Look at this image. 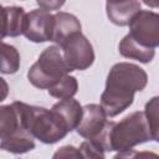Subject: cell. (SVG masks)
Segmentation results:
<instances>
[{
    "mask_svg": "<svg viewBox=\"0 0 159 159\" xmlns=\"http://www.w3.org/2000/svg\"><path fill=\"white\" fill-rule=\"evenodd\" d=\"M128 35L144 47L153 50L159 47V14L140 10L132 19Z\"/></svg>",
    "mask_w": 159,
    "mask_h": 159,
    "instance_id": "cell-6",
    "label": "cell"
},
{
    "mask_svg": "<svg viewBox=\"0 0 159 159\" xmlns=\"http://www.w3.org/2000/svg\"><path fill=\"white\" fill-rule=\"evenodd\" d=\"M147 83L148 75L138 65L116 63L109 70L106 88L101 96V106L107 117L113 118L132 106L134 93L143 91Z\"/></svg>",
    "mask_w": 159,
    "mask_h": 159,
    "instance_id": "cell-1",
    "label": "cell"
},
{
    "mask_svg": "<svg viewBox=\"0 0 159 159\" xmlns=\"http://www.w3.org/2000/svg\"><path fill=\"white\" fill-rule=\"evenodd\" d=\"M107 118L108 117L101 104H96V103L86 104L83 107L82 119L78 127L76 128V130L81 137L88 140H96L104 130L108 123Z\"/></svg>",
    "mask_w": 159,
    "mask_h": 159,
    "instance_id": "cell-9",
    "label": "cell"
},
{
    "mask_svg": "<svg viewBox=\"0 0 159 159\" xmlns=\"http://www.w3.org/2000/svg\"><path fill=\"white\" fill-rule=\"evenodd\" d=\"M78 32H81V22L75 15L65 11H58L55 14V27L51 41H53L58 47H61L66 40Z\"/></svg>",
    "mask_w": 159,
    "mask_h": 159,
    "instance_id": "cell-13",
    "label": "cell"
},
{
    "mask_svg": "<svg viewBox=\"0 0 159 159\" xmlns=\"http://www.w3.org/2000/svg\"><path fill=\"white\" fill-rule=\"evenodd\" d=\"M71 71L61 47L53 45L40 53L37 61L27 71V78L32 86L40 89H50Z\"/></svg>",
    "mask_w": 159,
    "mask_h": 159,
    "instance_id": "cell-4",
    "label": "cell"
},
{
    "mask_svg": "<svg viewBox=\"0 0 159 159\" xmlns=\"http://www.w3.org/2000/svg\"><path fill=\"white\" fill-rule=\"evenodd\" d=\"M20 107L26 128L34 138L45 144H55L67 135L68 130L51 109L24 102H20Z\"/></svg>",
    "mask_w": 159,
    "mask_h": 159,
    "instance_id": "cell-5",
    "label": "cell"
},
{
    "mask_svg": "<svg viewBox=\"0 0 159 159\" xmlns=\"http://www.w3.org/2000/svg\"><path fill=\"white\" fill-rule=\"evenodd\" d=\"M113 159H159V155L153 152H137L134 149H130L117 153L113 157Z\"/></svg>",
    "mask_w": 159,
    "mask_h": 159,
    "instance_id": "cell-19",
    "label": "cell"
},
{
    "mask_svg": "<svg viewBox=\"0 0 159 159\" xmlns=\"http://www.w3.org/2000/svg\"><path fill=\"white\" fill-rule=\"evenodd\" d=\"M144 113L148 120L152 140L159 143V96L150 98L145 103Z\"/></svg>",
    "mask_w": 159,
    "mask_h": 159,
    "instance_id": "cell-17",
    "label": "cell"
},
{
    "mask_svg": "<svg viewBox=\"0 0 159 159\" xmlns=\"http://www.w3.org/2000/svg\"><path fill=\"white\" fill-rule=\"evenodd\" d=\"M0 147L12 154H24L35 148V138L26 128L20 102L0 107Z\"/></svg>",
    "mask_w": 159,
    "mask_h": 159,
    "instance_id": "cell-3",
    "label": "cell"
},
{
    "mask_svg": "<svg viewBox=\"0 0 159 159\" xmlns=\"http://www.w3.org/2000/svg\"><path fill=\"white\" fill-rule=\"evenodd\" d=\"M63 4H65L63 1H37V5L40 6V9H43L46 11L58 10Z\"/></svg>",
    "mask_w": 159,
    "mask_h": 159,
    "instance_id": "cell-21",
    "label": "cell"
},
{
    "mask_svg": "<svg viewBox=\"0 0 159 159\" xmlns=\"http://www.w3.org/2000/svg\"><path fill=\"white\" fill-rule=\"evenodd\" d=\"M51 111L57 116L60 122L65 125V128L68 132L78 127L82 119V116H83V107L80 104L78 101L73 98L63 99V101L55 103Z\"/></svg>",
    "mask_w": 159,
    "mask_h": 159,
    "instance_id": "cell-11",
    "label": "cell"
},
{
    "mask_svg": "<svg viewBox=\"0 0 159 159\" xmlns=\"http://www.w3.org/2000/svg\"><path fill=\"white\" fill-rule=\"evenodd\" d=\"M48 91V94L55 97V98H58L61 101L63 99H70L72 98L77 91H78V82H77V78L73 77V76H65L62 80H60L55 86H52Z\"/></svg>",
    "mask_w": 159,
    "mask_h": 159,
    "instance_id": "cell-15",
    "label": "cell"
},
{
    "mask_svg": "<svg viewBox=\"0 0 159 159\" xmlns=\"http://www.w3.org/2000/svg\"><path fill=\"white\" fill-rule=\"evenodd\" d=\"M26 16L27 14L22 7L19 6H4L1 9L2 17V27H1V37H16L24 35L26 26Z\"/></svg>",
    "mask_w": 159,
    "mask_h": 159,
    "instance_id": "cell-10",
    "label": "cell"
},
{
    "mask_svg": "<svg viewBox=\"0 0 159 159\" xmlns=\"http://www.w3.org/2000/svg\"><path fill=\"white\" fill-rule=\"evenodd\" d=\"M52 159H82V155L78 148L73 145H63L53 153Z\"/></svg>",
    "mask_w": 159,
    "mask_h": 159,
    "instance_id": "cell-20",
    "label": "cell"
},
{
    "mask_svg": "<svg viewBox=\"0 0 159 159\" xmlns=\"http://www.w3.org/2000/svg\"><path fill=\"white\" fill-rule=\"evenodd\" d=\"M82 159H104V149L92 140H84L80 145Z\"/></svg>",
    "mask_w": 159,
    "mask_h": 159,
    "instance_id": "cell-18",
    "label": "cell"
},
{
    "mask_svg": "<svg viewBox=\"0 0 159 159\" xmlns=\"http://www.w3.org/2000/svg\"><path fill=\"white\" fill-rule=\"evenodd\" d=\"M140 11V2L135 0L129 1H107L106 12L111 22L118 26H127L132 19Z\"/></svg>",
    "mask_w": 159,
    "mask_h": 159,
    "instance_id": "cell-12",
    "label": "cell"
},
{
    "mask_svg": "<svg viewBox=\"0 0 159 159\" xmlns=\"http://www.w3.org/2000/svg\"><path fill=\"white\" fill-rule=\"evenodd\" d=\"M118 50L123 57L132 58L142 63H149L154 58V55H155V51L153 48H148V47L139 45L129 35H125L120 40Z\"/></svg>",
    "mask_w": 159,
    "mask_h": 159,
    "instance_id": "cell-14",
    "label": "cell"
},
{
    "mask_svg": "<svg viewBox=\"0 0 159 159\" xmlns=\"http://www.w3.org/2000/svg\"><path fill=\"white\" fill-rule=\"evenodd\" d=\"M144 4L148 5V6H154V7H158L159 6V1H148V0H145Z\"/></svg>",
    "mask_w": 159,
    "mask_h": 159,
    "instance_id": "cell-22",
    "label": "cell"
},
{
    "mask_svg": "<svg viewBox=\"0 0 159 159\" xmlns=\"http://www.w3.org/2000/svg\"><path fill=\"white\" fill-rule=\"evenodd\" d=\"M63 57L72 71H83L94 62V51L89 40L82 34H75L61 46Z\"/></svg>",
    "mask_w": 159,
    "mask_h": 159,
    "instance_id": "cell-7",
    "label": "cell"
},
{
    "mask_svg": "<svg viewBox=\"0 0 159 159\" xmlns=\"http://www.w3.org/2000/svg\"><path fill=\"white\" fill-rule=\"evenodd\" d=\"M152 140L148 120L144 112L137 111L116 123L108 120L101 135L92 140L101 145L104 152H125L135 145Z\"/></svg>",
    "mask_w": 159,
    "mask_h": 159,
    "instance_id": "cell-2",
    "label": "cell"
},
{
    "mask_svg": "<svg viewBox=\"0 0 159 159\" xmlns=\"http://www.w3.org/2000/svg\"><path fill=\"white\" fill-rule=\"evenodd\" d=\"M20 68V55L19 51L5 42L1 43V73L12 75Z\"/></svg>",
    "mask_w": 159,
    "mask_h": 159,
    "instance_id": "cell-16",
    "label": "cell"
},
{
    "mask_svg": "<svg viewBox=\"0 0 159 159\" xmlns=\"http://www.w3.org/2000/svg\"><path fill=\"white\" fill-rule=\"evenodd\" d=\"M55 27V15L43 9H35L26 16L24 36L32 42L40 43L52 40Z\"/></svg>",
    "mask_w": 159,
    "mask_h": 159,
    "instance_id": "cell-8",
    "label": "cell"
}]
</instances>
